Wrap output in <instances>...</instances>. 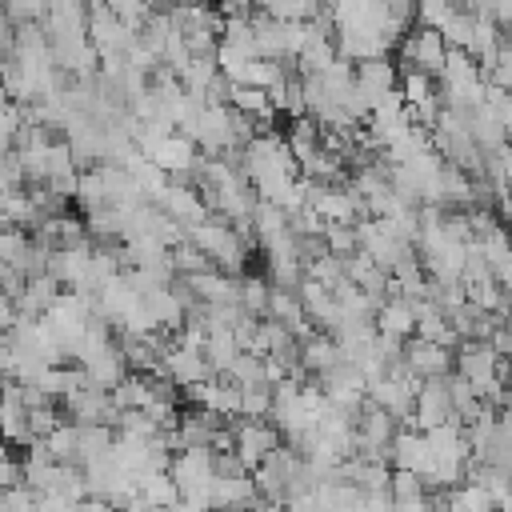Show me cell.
<instances>
[{
	"instance_id": "6da1fadb",
	"label": "cell",
	"mask_w": 512,
	"mask_h": 512,
	"mask_svg": "<svg viewBox=\"0 0 512 512\" xmlns=\"http://www.w3.org/2000/svg\"><path fill=\"white\" fill-rule=\"evenodd\" d=\"M448 52H452V44L444 40L440 28L412 24V28L400 36V44H396V64H400V68H420V72L440 76L444 64H448Z\"/></svg>"
},
{
	"instance_id": "7a4b0ae2",
	"label": "cell",
	"mask_w": 512,
	"mask_h": 512,
	"mask_svg": "<svg viewBox=\"0 0 512 512\" xmlns=\"http://www.w3.org/2000/svg\"><path fill=\"white\" fill-rule=\"evenodd\" d=\"M232 452L244 460V468H260L276 448H284V432H280V424L276 420H268V416H240L236 424H232Z\"/></svg>"
},
{
	"instance_id": "3957f363",
	"label": "cell",
	"mask_w": 512,
	"mask_h": 512,
	"mask_svg": "<svg viewBox=\"0 0 512 512\" xmlns=\"http://www.w3.org/2000/svg\"><path fill=\"white\" fill-rule=\"evenodd\" d=\"M168 472H172V480L180 484V492H184L188 500H204V504L212 508L208 488H212V480H216V472H220L216 448H180V452L172 456Z\"/></svg>"
},
{
	"instance_id": "277c9868",
	"label": "cell",
	"mask_w": 512,
	"mask_h": 512,
	"mask_svg": "<svg viewBox=\"0 0 512 512\" xmlns=\"http://www.w3.org/2000/svg\"><path fill=\"white\" fill-rule=\"evenodd\" d=\"M404 368L416 380H440V376H448L456 368V348L436 344V340H424V336H412L404 344Z\"/></svg>"
},
{
	"instance_id": "5b68a950",
	"label": "cell",
	"mask_w": 512,
	"mask_h": 512,
	"mask_svg": "<svg viewBox=\"0 0 512 512\" xmlns=\"http://www.w3.org/2000/svg\"><path fill=\"white\" fill-rule=\"evenodd\" d=\"M460 412H456V400L448 392V376L440 380H424L420 392H416V408H412V428H440V424H452Z\"/></svg>"
},
{
	"instance_id": "8992f818",
	"label": "cell",
	"mask_w": 512,
	"mask_h": 512,
	"mask_svg": "<svg viewBox=\"0 0 512 512\" xmlns=\"http://www.w3.org/2000/svg\"><path fill=\"white\" fill-rule=\"evenodd\" d=\"M336 364H344V348H340V340L332 336V332H312V336H304L300 340V368L308 372V376H324V372H332Z\"/></svg>"
},
{
	"instance_id": "52a82bcc",
	"label": "cell",
	"mask_w": 512,
	"mask_h": 512,
	"mask_svg": "<svg viewBox=\"0 0 512 512\" xmlns=\"http://www.w3.org/2000/svg\"><path fill=\"white\" fill-rule=\"evenodd\" d=\"M376 328L384 336H400V340H412L416 336V300L408 296H388L376 312Z\"/></svg>"
},
{
	"instance_id": "ba28073f",
	"label": "cell",
	"mask_w": 512,
	"mask_h": 512,
	"mask_svg": "<svg viewBox=\"0 0 512 512\" xmlns=\"http://www.w3.org/2000/svg\"><path fill=\"white\" fill-rule=\"evenodd\" d=\"M392 500H420L428 496V484L420 472H408V468H392V484H388Z\"/></svg>"
},
{
	"instance_id": "9c48e42d",
	"label": "cell",
	"mask_w": 512,
	"mask_h": 512,
	"mask_svg": "<svg viewBox=\"0 0 512 512\" xmlns=\"http://www.w3.org/2000/svg\"><path fill=\"white\" fill-rule=\"evenodd\" d=\"M4 512H40V492L28 484L4 488Z\"/></svg>"
}]
</instances>
